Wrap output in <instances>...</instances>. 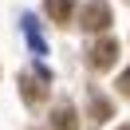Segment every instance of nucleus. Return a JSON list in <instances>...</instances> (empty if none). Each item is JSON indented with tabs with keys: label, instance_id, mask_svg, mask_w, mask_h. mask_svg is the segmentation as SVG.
<instances>
[{
	"label": "nucleus",
	"instance_id": "obj_1",
	"mask_svg": "<svg viewBox=\"0 0 130 130\" xmlns=\"http://www.w3.org/2000/svg\"><path fill=\"white\" fill-rule=\"evenodd\" d=\"M83 28H87V32H106V28H110V4H106V0L83 4Z\"/></svg>",
	"mask_w": 130,
	"mask_h": 130
},
{
	"label": "nucleus",
	"instance_id": "obj_2",
	"mask_svg": "<svg viewBox=\"0 0 130 130\" xmlns=\"http://www.w3.org/2000/svg\"><path fill=\"white\" fill-rule=\"evenodd\" d=\"M20 95H24V103L28 106H36V103H47V83L40 79V75H20Z\"/></svg>",
	"mask_w": 130,
	"mask_h": 130
},
{
	"label": "nucleus",
	"instance_id": "obj_3",
	"mask_svg": "<svg viewBox=\"0 0 130 130\" xmlns=\"http://www.w3.org/2000/svg\"><path fill=\"white\" fill-rule=\"evenodd\" d=\"M114 59H118V43L114 40H99L95 47H91V67H99V71L114 67Z\"/></svg>",
	"mask_w": 130,
	"mask_h": 130
},
{
	"label": "nucleus",
	"instance_id": "obj_4",
	"mask_svg": "<svg viewBox=\"0 0 130 130\" xmlns=\"http://www.w3.org/2000/svg\"><path fill=\"white\" fill-rule=\"evenodd\" d=\"M51 126H55V130H79V114H75L71 106H55V114H51Z\"/></svg>",
	"mask_w": 130,
	"mask_h": 130
},
{
	"label": "nucleus",
	"instance_id": "obj_5",
	"mask_svg": "<svg viewBox=\"0 0 130 130\" xmlns=\"http://www.w3.org/2000/svg\"><path fill=\"white\" fill-rule=\"evenodd\" d=\"M71 12H75V0H47V16L59 20V24H67Z\"/></svg>",
	"mask_w": 130,
	"mask_h": 130
},
{
	"label": "nucleus",
	"instance_id": "obj_6",
	"mask_svg": "<svg viewBox=\"0 0 130 130\" xmlns=\"http://www.w3.org/2000/svg\"><path fill=\"white\" fill-rule=\"evenodd\" d=\"M110 118V103H106V99H91V122H95V126H103V122Z\"/></svg>",
	"mask_w": 130,
	"mask_h": 130
},
{
	"label": "nucleus",
	"instance_id": "obj_7",
	"mask_svg": "<svg viewBox=\"0 0 130 130\" xmlns=\"http://www.w3.org/2000/svg\"><path fill=\"white\" fill-rule=\"evenodd\" d=\"M118 91L130 99V71H122V75H118Z\"/></svg>",
	"mask_w": 130,
	"mask_h": 130
},
{
	"label": "nucleus",
	"instance_id": "obj_8",
	"mask_svg": "<svg viewBox=\"0 0 130 130\" xmlns=\"http://www.w3.org/2000/svg\"><path fill=\"white\" fill-rule=\"evenodd\" d=\"M118 130H130V126H118Z\"/></svg>",
	"mask_w": 130,
	"mask_h": 130
}]
</instances>
